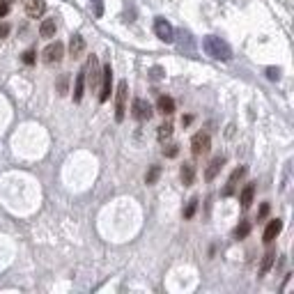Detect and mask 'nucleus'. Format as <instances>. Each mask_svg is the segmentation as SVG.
Here are the masks:
<instances>
[{
	"label": "nucleus",
	"mask_w": 294,
	"mask_h": 294,
	"mask_svg": "<svg viewBox=\"0 0 294 294\" xmlns=\"http://www.w3.org/2000/svg\"><path fill=\"white\" fill-rule=\"evenodd\" d=\"M205 51H207L212 58H216V60H230L232 58V51H230V46H227L225 41L220 39V37H205Z\"/></svg>",
	"instance_id": "nucleus-1"
},
{
	"label": "nucleus",
	"mask_w": 294,
	"mask_h": 294,
	"mask_svg": "<svg viewBox=\"0 0 294 294\" xmlns=\"http://www.w3.org/2000/svg\"><path fill=\"white\" fill-rule=\"evenodd\" d=\"M127 97H129V83L127 80H120L117 92H115V120L117 122L124 120V113H127Z\"/></svg>",
	"instance_id": "nucleus-2"
},
{
	"label": "nucleus",
	"mask_w": 294,
	"mask_h": 294,
	"mask_svg": "<svg viewBox=\"0 0 294 294\" xmlns=\"http://www.w3.org/2000/svg\"><path fill=\"white\" fill-rule=\"evenodd\" d=\"M101 92H99V101L104 104V101L110 99V87H113V69H110V65H104V69H101Z\"/></svg>",
	"instance_id": "nucleus-3"
},
{
	"label": "nucleus",
	"mask_w": 294,
	"mask_h": 294,
	"mask_svg": "<svg viewBox=\"0 0 294 294\" xmlns=\"http://www.w3.org/2000/svg\"><path fill=\"white\" fill-rule=\"evenodd\" d=\"M209 147H212V138H209V134H195L193 141H191V152H193V156H202V154L209 152Z\"/></svg>",
	"instance_id": "nucleus-4"
},
{
	"label": "nucleus",
	"mask_w": 294,
	"mask_h": 294,
	"mask_svg": "<svg viewBox=\"0 0 294 294\" xmlns=\"http://www.w3.org/2000/svg\"><path fill=\"white\" fill-rule=\"evenodd\" d=\"M62 55H65V46H62V41H53V44H48L46 48H44V62L46 65H55V62L62 60Z\"/></svg>",
	"instance_id": "nucleus-5"
},
{
	"label": "nucleus",
	"mask_w": 294,
	"mask_h": 294,
	"mask_svg": "<svg viewBox=\"0 0 294 294\" xmlns=\"http://www.w3.org/2000/svg\"><path fill=\"white\" fill-rule=\"evenodd\" d=\"M131 115H134L138 122H145L152 117V106H149L145 99L138 97V99H134V104H131Z\"/></svg>",
	"instance_id": "nucleus-6"
},
{
	"label": "nucleus",
	"mask_w": 294,
	"mask_h": 294,
	"mask_svg": "<svg viewBox=\"0 0 294 294\" xmlns=\"http://www.w3.org/2000/svg\"><path fill=\"white\" fill-rule=\"evenodd\" d=\"M154 33H156V37H159L161 41H166V44H170V41L175 39L173 26H170L166 19H156V21H154Z\"/></svg>",
	"instance_id": "nucleus-7"
},
{
	"label": "nucleus",
	"mask_w": 294,
	"mask_h": 294,
	"mask_svg": "<svg viewBox=\"0 0 294 294\" xmlns=\"http://www.w3.org/2000/svg\"><path fill=\"white\" fill-rule=\"evenodd\" d=\"M83 74H85V80H87V85L90 87H94L97 83H99V62H97V58H90V62H87V67L83 69Z\"/></svg>",
	"instance_id": "nucleus-8"
},
{
	"label": "nucleus",
	"mask_w": 294,
	"mask_h": 294,
	"mask_svg": "<svg viewBox=\"0 0 294 294\" xmlns=\"http://www.w3.org/2000/svg\"><path fill=\"white\" fill-rule=\"evenodd\" d=\"M283 230V220L281 219H274V220H269V225L267 230H264V234H262V239H264V244H271V241L281 234Z\"/></svg>",
	"instance_id": "nucleus-9"
},
{
	"label": "nucleus",
	"mask_w": 294,
	"mask_h": 294,
	"mask_svg": "<svg viewBox=\"0 0 294 294\" xmlns=\"http://www.w3.org/2000/svg\"><path fill=\"white\" fill-rule=\"evenodd\" d=\"M46 12V2L44 0H26V14L30 19H39Z\"/></svg>",
	"instance_id": "nucleus-10"
},
{
	"label": "nucleus",
	"mask_w": 294,
	"mask_h": 294,
	"mask_svg": "<svg viewBox=\"0 0 294 294\" xmlns=\"http://www.w3.org/2000/svg\"><path fill=\"white\" fill-rule=\"evenodd\" d=\"M244 175H246V168H244V166L237 168V170H234V173L230 175V180H227V186L223 188V195H232V193H234V188H237V182H239L241 177H244Z\"/></svg>",
	"instance_id": "nucleus-11"
},
{
	"label": "nucleus",
	"mask_w": 294,
	"mask_h": 294,
	"mask_svg": "<svg viewBox=\"0 0 294 294\" xmlns=\"http://www.w3.org/2000/svg\"><path fill=\"white\" fill-rule=\"evenodd\" d=\"M223 163H225V156H214V159H212V163H209V168L207 170H205V180L207 182H212L216 177V175H219V170H220V166H223Z\"/></svg>",
	"instance_id": "nucleus-12"
},
{
	"label": "nucleus",
	"mask_w": 294,
	"mask_h": 294,
	"mask_svg": "<svg viewBox=\"0 0 294 294\" xmlns=\"http://www.w3.org/2000/svg\"><path fill=\"white\" fill-rule=\"evenodd\" d=\"M83 51H85V39H83L80 35H74L72 44H69V55H72V58H80Z\"/></svg>",
	"instance_id": "nucleus-13"
},
{
	"label": "nucleus",
	"mask_w": 294,
	"mask_h": 294,
	"mask_svg": "<svg viewBox=\"0 0 294 294\" xmlns=\"http://www.w3.org/2000/svg\"><path fill=\"white\" fill-rule=\"evenodd\" d=\"M180 177H182V184H184V186H191V184H193V180H195L193 163H184V166H182V170H180Z\"/></svg>",
	"instance_id": "nucleus-14"
},
{
	"label": "nucleus",
	"mask_w": 294,
	"mask_h": 294,
	"mask_svg": "<svg viewBox=\"0 0 294 294\" xmlns=\"http://www.w3.org/2000/svg\"><path fill=\"white\" fill-rule=\"evenodd\" d=\"M156 110H159L161 115H173L175 113V101L170 99V97H159V101H156Z\"/></svg>",
	"instance_id": "nucleus-15"
},
{
	"label": "nucleus",
	"mask_w": 294,
	"mask_h": 294,
	"mask_svg": "<svg viewBox=\"0 0 294 294\" xmlns=\"http://www.w3.org/2000/svg\"><path fill=\"white\" fill-rule=\"evenodd\" d=\"M253 195H255V184H246V186H244V191H241V195H239L241 207H244V209L251 207V202H253Z\"/></svg>",
	"instance_id": "nucleus-16"
},
{
	"label": "nucleus",
	"mask_w": 294,
	"mask_h": 294,
	"mask_svg": "<svg viewBox=\"0 0 294 294\" xmlns=\"http://www.w3.org/2000/svg\"><path fill=\"white\" fill-rule=\"evenodd\" d=\"M83 90H85V74L78 72V76H76V83H74V101H76V104L83 99Z\"/></svg>",
	"instance_id": "nucleus-17"
},
{
	"label": "nucleus",
	"mask_w": 294,
	"mask_h": 294,
	"mask_svg": "<svg viewBox=\"0 0 294 294\" xmlns=\"http://www.w3.org/2000/svg\"><path fill=\"white\" fill-rule=\"evenodd\" d=\"M39 35H41V37H46V39L55 37V19H44V21H41Z\"/></svg>",
	"instance_id": "nucleus-18"
},
{
	"label": "nucleus",
	"mask_w": 294,
	"mask_h": 294,
	"mask_svg": "<svg viewBox=\"0 0 294 294\" xmlns=\"http://www.w3.org/2000/svg\"><path fill=\"white\" fill-rule=\"evenodd\" d=\"M274 257H276L274 251H267V253H264V257H262V267H260V274L262 276L269 274V269H271V264H274Z\"/></svg>",
	"instance_id": "nucleus-19"
},
{
	"label": "nucleus",
	"mask_w": 294,
	"mask_h": 294,
	"mask_svg": "<svg viewBox=\"0 0 294 294\" xmlns=\"http://www.w3.org/2000/svg\"><path fill=\"white\" fill-rule=\"evenodd\" d=\"M248 232H251V220H241L239 225H237V230H234V237L237 239H246Z\"/></svg>",
	"instance_id": "nucleus-20"
},
{
	"label": "nucleus",
	"mask_w": 294,
	"mask_h": 294,
	"mask_svg": "<svg viewBox=\"0 0 294 294\" xmlns=\"http://www.w3.org/2000/svg\"><path fill=\"white\" fill-rule=\"evenodd\" d=\"M159 175H161V168L159 166H152V168H149V173L145 175V184H156Z\"/></svg>",
	"instance_id": "nucleus-21"
},
{
	"label": "nucleus",
	"mask_w": 294,
	"mask_h": 294,
	"mask_svg": "<svg viewBox=\"0 0 294 294\" xmlns=\"http://www.w3.org/2000/svg\"><path fill=\"white\" fill-rule=\"evenodd\" d=\"M170 134H173V124H170V122H166V124H161L159 127V141L170 138Z\"/></svg>",
	"instance_id": "nucleus-22"
},
{
	"label": "nucleus",
	"mask_w": 294,
	"mask_h": 294,
	"mask_svg": "<svg viewBox=\"0 0 294 294\" xmlns=\"http://www.w3.org/2000/svg\"><path fill=\"white\" fill-rule=\"evenodd\" d=\"M195 209H198V198H191L186 205V209H184V219H191V216L195 214Z\"/></svg>",
	"instance_id": "nucleus-23"
},
{
	"label": "nucleus",
	"mask_w": 294,
	"mask_h": 294,
	"mask_svg": "<svg viewBox=\"0 0 294 294\" xmlns=\"http://www.w3.org/2000/svg\"><path fill=\"white\" fill-rule=\"evenodd\" d=\"M163 156H168V159L177 156V145H168V147H163Z\"/></svg>",
	"instance_id": "nucleus-24"
},
{
	"label": "nucleus",
	"mask_w": 294,
	"mask_h": 294,
	"mask_svg": "<svg viewBox=\"0 0 294 294\" xmlns=\"http://www.w3.org/2000/svg\"><path fill=\"white\" fill-rule=\"evenodd\" d=\"M67 76H62L60 78V83H58V90H60V94H67Z\"/></svg>",
	"instance_id": "nucleus-25"
},
{
	"label": "nucleus",
	"mask_w": 294,
	"mask_h": 294,
	"mask_svg": "<svg viewBox=\"0 0 294 294\" xmlns=\"http://www.w3.org/2000/svg\"><path fill=\"white\" fill-rule=\"evenodd\" d=\"M23 62H26V65H33L35 62V51H26V53H23Z\"/></svg>",
	"instance_id": "nucleus-26"
},
{
	"label": "nucleus",
	"mask_w": 294,
	"mask_h": 294,
	"mask_svg": "<svg viewBox=\"0 0 294 294\" xmlns=\"http://www.w3.org/2000/svg\"><path fill=\"white\" fill-rule=\"evenodd\" d=\"M267 76H269V78H271V80H278V76H281V72H278V69H274V67H269V69H267Z\"/></svg>",
	"instance_id": "nucleus-27"
},
{
	"label": "nucleus",
	"mask_w": 294,
	"mask_h": 294,
	"mask_svg": "<svg viewBox=\"0 0 294 294\" xmlns=\"http://www.w3.org/2000/svg\"><path fill=\"white\" fill-rule=\"evenodd\" d=\"M9 30H12V28L7 26V23H0V39H5L7 35H9Z\"/></svg>",
	"instance_id": "nucleus-28"
},
{
	"label": "nucleus",
	"mask_w": 294,
	"mask_h": 294,
	"mask_svg": "<svg viewBox=\"0 0 294 294\" xmlns=\"http://www.w3.org/2000/svg\"><path fill=\"white\" fill-rule=\"evenodd\" d=\"M7 12H9V2H0V19L7 16Z\"/></svg>",
	"instance_id": "nucleus-29"
},
{
	"label": "nucleus",
	"mask_w": 294,
	"mask_h": 294,
	"mask_svg": "<svg viewBox=\"0 0 294 294\" xmlns=\"http://www.w3.org/2000/svg\"><path fill=\"white\" fill-rule=\"evenodd\" d=\"M269 214V205H267V202H264V205H262V207H260V214H257V219H264V216H267Z\"/></svg>",
	"instance_id": "nucleus-30"
},
{
	"label": "nucleus",
	"mask_w": 294,
	"mask_h": 294,
	"mask_svg": "<svg viewBox=\"0 0 294 294\" xmlns=\"http://www.w3.org/2000/svg\"><path fill=\"white\" fill-rule=\"evenodd\" d=\"M191 120H193V117H191V115H184V117H182V124H184V127H186V124H191Z\"/></svg>",
	"instance_id": "nucleus-31"
}]
</instances>
